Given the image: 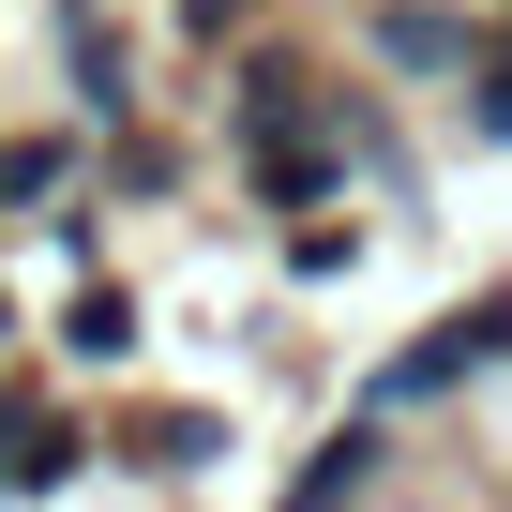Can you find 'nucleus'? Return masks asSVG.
<instances>
[{"label": "nucleus", "mask_w": 512, "mask_h": 512, "mask_svg": "<svg viewBox=\"0 0 512 512\" xmlns=\"http://www.w3.org/2000/svg\"><path fill=\"white\" fill-rule=\"evenodd\" d=\"M482 121H497V136H512V61H497V76H482Z\"/></svg>", "instance_id": "2"}, {"label": "nucleus", "mask_w": 512, "mask_h": 512, "mask_svg": "<svg viewBox=\"0 0 512 512\" xmlns=\"http://www.w3.org/2000/svg\"><path fill=\"white\" fill-rule=\"evenodd\" d=\"M362 482H377V437H347V452H332V467H317L287 512H362Z\"/></svg>", "instance_id": "1"}]
</instances>
